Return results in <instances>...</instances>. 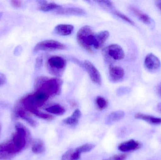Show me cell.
Here are the masks:
<instances>
[{"label":"cell","mask_w":161,"mask_h":160,"mask_svg":"<svg viewBox=\"0 0 161 160\" xmlns=\"http://www.w3.org/2000/svg\"><path fill=\"white\" fill-rule=\"evenodd\" d=\"M84 66L92 81L94 83L100 85L102 83L101 75L92 63L89 60H85L84 62Z\"/></svg>","instance_id":"ba28073f"},{"label":"cell","mask_w":161,"mask_h":160,"mask_svg":"<svg viewBox=\"0 0 161 160\" xmlns=\"http://www.w3.org/2000/svg\"><path fill=\"white\" fill-rule=\"evenodd\" d=\"M66 61L61 56H53L47 61L48 70L51 74L57 76H61L66 68Z\"/></svg>","instance_id":"277c9868"},{"label":"cell","mask_w":161,"mask_h":160,"mask_svg":"<svg viewBox=\"0 0 161 160\" xmlns=\"http://www.w3.org/2000/svg\"><path fill=\"white\" fill-rule=\"evenodd\" d=\"M95 147V145L94 144L87 143L80 146L79 147H77L76 149L79 153L81 154L82 153H87L92 151Z\"/></svg>","instance_id":"cb8c5ba5"},{"label":"cell","mask_w":161,"mask_h":160,"mask_svg":"<svg viewBox=\"0 0 161 160\" xmlns=\"http://www.w3.org/2000/svg\"><path fill=\"white\" fill-rule=\"evenodd\" d=\"M125 116V112L123 111H115L113 112L106 118V124L108 125H110L113 123L121 120Z\"/></svg>","instance_id":"d6986e66"},{"label":"cell","mask_w":161,"mask_h":160,"mask_svg":"<svg viewBox=\"0 0 161 160\" xmlns=\"http://www.w3.org/2000/svg\"><path fill=\"white\" fill-rule=\"evenodd\" d=\"M156 4L161 12V0L156 1Z\"/></svg>","instance_id":"1f68e13d"},{"label":"cell","mask_w":161,"mask_h":160,"mask_svg":"<svg viewBox=\"0 0 161 160\" xmlns=\"http://www.w3.org/2000/svg\"><path fill=\"white\" fill-rule=\"evenodd\" d=\"M142 145L139 142L132 139L120 144L118 149L123 152H132L140 149Z\"/></svg>","instance_id":"30bf717a"},{"label":"cell","mask_w":161,"mask_h":160,"mask_svg":"<svg viewBox=\"0 0 161 160\" xmlns=\"http://www.w3.org/2000/svg\"><path fill=\"white\" fill-rule=\"evenodd\" d=\"M157 109H158V111L161 113V103H159L157 106Z\"/></svg>","instance_id":"836d02e7"},{"label":"cell","mask_w":161,"mask_h":160,"mask_svg":"<svg viewBox=\"0 0 161 160\" xmlns=\"http://www.w3.org/2000/svg\"><path fill=\"white\" fill-rule=\"evenodd\" d=\"M16 132L12 135L10 140L18 154L21 152L26 147L28 139V132L25 127L18 123L15 126Z\"/></svg>","instance_id":"3957f363"},{"label":"cell","mask_w":161,"mask_h":160,"mask_svg":"<svg viewBox=\"0 0 161 160\" xmlns=\"http://www.w3.org/2000/svg\"><path fill=\"white\" fill-rule=\"evenodd\" d=\"M1 129H2V127H1V126L0 125V133H1Z\"/></svg>","instance_id":"e575fe53"},{"label":"cell","mask_w":161,"mask_h":160,"mask_svg":"<svg viewBox=\"0 0 161 160\" xmlns=\"http://www.w3.org/2000/svg\"><path fill=\"white\" fill-rule=\"evenodd\" d=\"M96 102L97 107L100 110H104L108 106V101L103 97H97L96 99Z\"/></svg>","instance_id":"d4e9b609"},{"label":"cell","mask_w":161,"mask_h":160,"mask_svg":"<svg viewBox=\"0 0 161 160\" xmlns=\"http://www.w3.org/2000/svg\"><path fill=\"white\" fill-rule=\"evenodd\" d=\"M127 158V155L125 154H118L114 155L108 159L103 160H126Z\"/></svg>","instance_id":"4316f807"},{"label":"cell","mask_w":161,"mask_h":160,"mask_svg":"<svg viewBox=\"0 0 161 160\" xmlns=\"http://www.w3.org/2000/svg\"><path fill=\"white\" fill-rule=\"evenodd\" d=\"M42 64H43V60H42V58L41 57H38L36 60V68L38 69L41 68V67L42 66Z\"/></svg>","instance_id":"f546056e"},{"label":"cell","mask_w":161,"mask_h":160,"mask_svg":"<svg viewBox=\"0 0 161 160\" xmlns=\"http://www.w3.org/2000/svg\"><path fill=\"white\" fill-rule=\"evenodd\" d=\"M66 45L56 40H46L38 43L34 49V52L40 51H53L66 49Z\"/></svg>","instance_id":"5b68a950"},{"label":"cell","mask_w":161,"mask_h":160,"mask_svg":"<svg viewBox=\"0 0 161 160\" xmlns=\"http://www.w3.org/2000/svg\"><path fill=\"white\" fill-rule=\"evenodd\" d=\"M161 62L157 56L152 53H149L146 56L144 66L150 71H156L161 67Z\"/></svg>","instance_id":"9c48e42d"},{"label":"cell","mask_w":161,"mask_h":160,"mask_svg":"<svg viewBox=\"0 0 161 160\" xmlns=\"http://www.w3.org/2000/svg\"><path fill=\"white\" fill-rule=\"evenodd\" d=\"M6 81V77L3 73H0V86L3 85Z\"/></svg>","instance_id":"4dcf8cb0"},{"label":"cell","mask_w":161,"mask_h":160,"mask_svg":"<svg viewBox=\"0 0 161 160\" xmlns=\"http://www.w3.org/2000/svg\"><path fill=\"white\" fill-rule=\"evenodd\" d=\"M135 118L137 119L143 120L151 125H159L161 124V117H156L141 113L136 114L135 115Z\"/></svg>","instance_id":"5bb4252c"},{"label":"cell","mask_w":161,"mask_h":160,"mask_svg":"<svg viewBox=\"0 0 161 160\" xmlns=\"http://www.w3.org/2000/svg\"><path fill=\"white\" fill-rule=\"evenodd\" d=\"M80 155L81 154L77 151L76 148H71L63 154L61 160H79Z\"/></svg>","instance_id":"44dd1931"},{"label":"cell","mask_w":161,"mask_h":160,"mask_svg":"<svg viewBox=\"0 0 161 160\" xmlns=\"http://www.w3.org/2000/svg\"><path fill=\"white\" fill-rule=\"evenodd\" d=\"M104 55L107 59L111 58L114 60H120L125 57V52L121 46L117 44H111L104 49Z\"/></svg>","instance_id":"8992f818"},{"label":"cell","mask_w":161,"mask_h":160,"mask_svg":"<svg viewBox=\"0 0 161 160\" xmlns=\"http://www.w3.org/2000/svg\"><path fill=\"white\" fill-rule=\"evenodd\" d=\"M158 94L161 97V85L158 86Z\"/></svg>","instance_id":"d6a6232c"},{"label":"cell","mask_w":161,"mask_h":160,"mask_svg":"<svg viewBox=\"0 0 161 160\" xmlns=\"http://www.w3.org/2000/svg\"><path fill=\"white\" fill-rule=\"evenodd\" d=\"M16 115L18 117H20L25 121H26L30 126L33 127H36L37 126V123L34 119H33L28 114L25 110L21 108H19L16 111Z\"/></svg>","instance_id":"e0dca14e"},{"label":"cell","mask_w":161,"mask_h":160,"mask_svg":"<svg viewBox=\"0 0 161 160\" xmlns=\"http://www.w3.org/2000/svg\"><path fill=\"white\" fill-rule=\"evenodd\" d=\"M81 116V112L79 109L75 110L70 116L63 120L64 124L69 126H73L77 125Z\"/></svg>","instance_id":"ffe728a7"},{"label":"cell","mask_w":161,"mask_h":160,"mask_svg":"<svg viewBox=\"0 0 161 160\" xmlns=\"http://www.w3.org/2000/svg\"><path fill=\"white\" fill-rule=\"evenodd\" d=\"M74 27L71 24H60L57 25L54 31L57 34L61 36H68L73 32Z\"/></svg>","instance_id":"2e32d148"},{"label":"cell","mask_w":161,"mask_h":160,"mask_svg":"<svg viewBox=\"0 0 161 160\" xmlns=\"http://www.w3.org/2000/svg\"><path fill=\"white\" fill-rule=\"evenodd\" d=\"M109 74L111 80L116 82L123 79L125 76V70L121 67L110 65L109 68Z\"/></svg>","instance_id":"8fae6325"},{"label":"cell","mask_w":161,"mask_h":160,"mask_svg":"<svg viewBox=\"0 0 161 160\" xmlns=\"http://www.w3.org/2000/svg\"><path fill=\"white\" fill-rule=\"evenodd\" d=\"M45 147L44 143L40 139H36L33 142L32 146V151L36 154H41L45 151Z\"/></svg>","instance_id":"7402d4cb"},{"label":"cell","mask_w":161,"mask_h":160,"mask_svg":"<svg viewBox=\"0 0 161 160\" xmlns=\"http://www.w3.org/2000/svg\"><path fill=\"white\" fill-rule=\"evenodd\" d=\"M95 34L91 26L85 25L79 29L76 35L77 42L81 48L89 53H92V46Z\"/></svg>","instance_id":"7a4b0ae2"},{"label":"cell","mask_w":161,"mask_h":160,"mask_svg":"<svg viewBox=\"0 0 161 160\" xmlns=\"http://www.w3.org/2000/svg\"><path fill=\"white\" fill-rule=\"evenodd\" d=\"M109 36L108 31H104L95 34L93 46L97 49H101Z\"/></svg>","instance_id":"7c38bea8"},{"label":"cell","mask_w":161,"mask_h":160,"mask_svg":"<svg viewBox=\"0 0 161 160\" xmlns=\"http://www.w3.org/2000/svg\"><path fill=\"white\" fill-rule=\"evenodd\" d=\"M129 9L144 23L147 24H151L152 20L148 15L142 12L139 8L134 6H130Z\"/></svg>","instance_id":"9a60e30c"},{"label":"cell","mask_w":161,"mask_h":160,"mask_svg":"<svg viewBox=\"0 0 161 160\" xmlns=\"http://www.w3.org/2000/svg\"><path fill=\"white\" fill-rule=\"evenodd\" d=\"M56 13L58 15H78L83 16L85 15V11L79 8L69 7L59 8L55 11Z\"/></svg>","instance_id":"4fadbf2b"},{"label":"cell","mask_w":161,"mask_h":160,"mask_svg":"<svg viewBox=\"0 0 161 160\" xmlns=\"http://www.w3.org/2000/svg\"><path fill=\"white\" fill-rule=\"evenodd\" d=\"M97 3L105 5L106 6L108 7H112L113 6V4L111 1H96Z\"/></svg>","instance_id":"f1b7e54d"},{"label":"cell","mask_w":161,"mask_h":160,"mask_svg":"<svg viewBox=\"0 0 161 160\" xmlns=\"http://www.w3.org/2000/svg\"><path fill=\"white\" fill-rule=\"evenodd\" d=\"M114 14H115L116 16L119 18H121L122 19L124 20L125 21L127 22L128 23H130V24L132 25H135V23L134 22L130 19L129 18L127 17V16L125 15V14H123V13H121L118 11H116V10H114Z\"/></svg>","instance_id":"484cf974"},{"label":"cell","mask_w":161,"mask_h":160,"mask_svg":"<svg viewBox=\"0 0 161 160\" xmlns=\"http://www.w3.org/2000/svg\"><path fill=\"white\" fill-rule=\"evenodd\" d=\"M11 4L12 5V6L14 8H18L20 7L22 5V2L21 1H19V0H17V1H11Z\"/></svg>","instance_id":"83f0119b"},{"label":"cell","mask_w":161,"mask_h":160,"mask_svg":"<svg viewBox=\"0 0 161 160\" xmlns=\"http://www.w3.org/2000/svg\"><path fill=\"white\" fill-rule=\"evenodd\" d=\"M39 4V9L43 11H52L54 9L61 8V6L54 3H48L46 1H38Z\"/></svg>","instance_id":"ac0fdd59"},{"label":"cell","mask_w":161,"mask_h":160,"mask_svg":"<svg viewBox=\"0 0 161 160\" xmlns=\"http://www.w3.org/2000/svg\"><path fill=\"white\" fill-rule=\"evenodd\" d=\"M45 110L50 113L56 115H61L64 114L66 112L65 109L59 104H55L53 106H50L46 108Z\"/></svg>","instance_id":"603a6c76"},{"label":"cell","mask_w":161,"mask_h":160,"mask_svg":"<svg viewBox=\"0 0 161 160\" xmlns=\"http://www.w3.org/2000/svg\"><path fill=\"white\" fill-rule=\"evenodd\" d=\"M63 81L58 78L49 79L44 76L39 77L35 81L36 90H40L50 97H53L60 94Z\"/></svg>","instance_id":"6da1fadb"},{"label":"cell","mask_w":161,"mask_h":160,"mask_svg":"<svg viewBox=\"0 0 161 160\" xmlns=\"http://www.w3.org/2000/svg\"><path fill=\"white\" fill-rule=\"evenodd\" d=\"M18 154L10 141L0 144V160L11 159Z\"/></svg>","instance_id":"52a82bcc"}]
</instances>
